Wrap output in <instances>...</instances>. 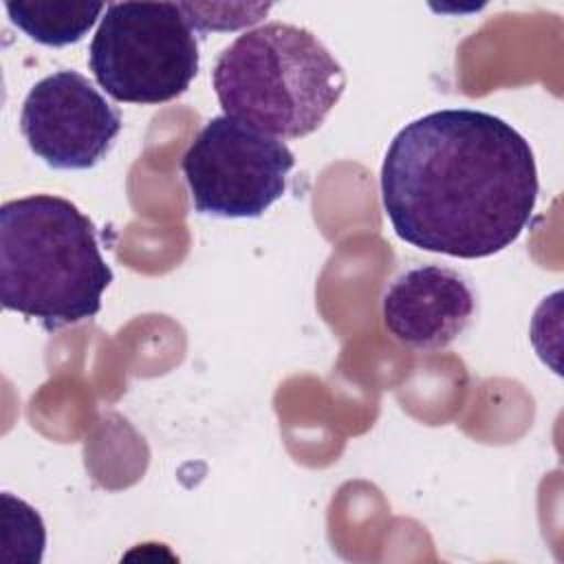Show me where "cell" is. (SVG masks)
Here are the masks:
<instances>
[{
	"label": "cell",
	"mask_w": 564,
	"mask_h": 564,
	"mask_svg": "<svg viewBox=\"0 0 564 564\" xmlns=\"http://www.w3.org/2000/svg\"><path fill=\"white\" fill-rule=\"evenodd\" d=\"M538 192L529 141L485 110L445 108L410 121L381 165V203L394 234L463 260L511 247L531 225Z\"/></svg>",
	"instance_id": "cell-1"
},
{
	"label": "cell",
	"mask_w": 564,
	"mask_h": 564,
	"mask_svg": "<svg viewBox=\"0 0 564 564\" xmlns=\"http://www.w3.org/2000/svg\"><path fill=\"white\" fill-rule=\"evenodd\" d=\"M119 130V110L75 70L40 79L20 112L26 145L53 170L95 167L110 152Z\"/></svg>",
	"instance_id": "cell-6"
},
{
	"label": "cell",
	"mask_w": 564,
	"mask_h": 564,
	"mask_svg": "<svg viewBox=\"0 0 564 564\" xmlns=\"http://www.w3.org/2000/svg\"><path fill=\"white\" fill-rule=\"evenodd\" d=\"M88 64L115 101L154 106L189 88L198 42L176 2H108Z\"/></svg>",
	"instance_id": "cell-4"
},
{
	"label": "cell",
	"mask_w": 564,
	"mask_h": 564,
	"mask_svg": "<svg viewBox=\"0 0 564 564\" xmlns=\"http://www.w3.org/2000/svg\"><path fill=\"white\" fill-rule=\"evenodd\" d=\"M289 145L227 115L212 117L181 159L194 209L218 218H258L286 192Z\"/></svg>",
	"instance_id": "cell-5"
},
{
	"label": "cell",
	"mask_w": 564,
	"mask_h": 564,
	"mask_svg": "<svg viewBox=\"0 0 564 564\" xmlns=\"http://www.w3.org/2000/svg\"><path fill=\"white\" fill-rule=\"evenodd\" d=\"M9 20L31 40L44 46L79 42L97 22L106 4L90 2H7Z\"/></svg>",
	"instance_id": "cell-8"
},
{
	"label": "cell",
	"mask_w": 564,
	"mask_h": 564,
	"mask_svg": "<svg viewBox=\"0 0 564 564\" xmlns=\"http://www.w3.org/2000/svg\"><path fill=\"white\" fill-rule=\"evenodd\" d=\"M476 313V295L463 273L421 264L390 282L381 297L386 330L403 346L432 352L449 346Z\"/></svg>",
	"instance_id": "cell-7"
},
{
	"label": "cell",
	"mask_w": 564,
	"mask_h": 564,
	"mask_svg": "<svg viewBox=\"0 0 564 564\" xmlns=\"http://www.w3.org/2000/svg\"><path fill=\"white\" fill-rule=\"evenodd\" d=\"M212 84L227 117L271 137L300 139L335 108L346 73L308 29L269 22L223 48Z\"/></svg>",
	"instance_id": "cell-3"
},
{
	"label": "cell",
	"mask_w": 564,
	"mask_h": 564,
	"mask_svg": "<svg viewBox=\"0 0 564 564\" xmlns=\"http://www.w3.org/2000/svg\"><path fill=\"white\" fill-rule=\"evenodd\" d=\"M112 278L90 218L70 200L33 194L0 207V297L7 311L53 333L93 319Z\"/></svg>",
	"instance_id": "cell-2"
}]
</instances>
